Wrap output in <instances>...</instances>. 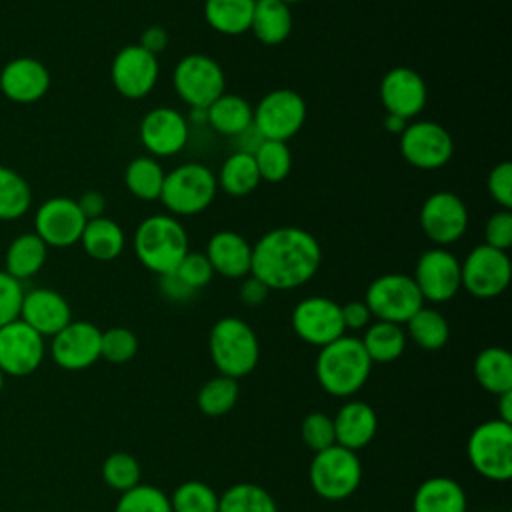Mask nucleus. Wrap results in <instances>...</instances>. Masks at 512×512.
<instances>
[{"mask_svg":"<svg viewBox=\"0 0 512 512\" xmlns=\"http://www.w3.org/2000/svg\"><path fill=\"white\" fill-rule=\"evenodd\" d=\"M134 254L150 272L170 274L188 254V234L174 216L152 214L134 232Z\"/></svg>","mask_w":512,"mask_h":512,"instance_id":"obj_3","label":"nucleus"},{"mask_svg":"<svg viewBox=\"0 0 512 512\" xmlns=\"http://www.w3.org/2000/svg\"><path fill=\"white\" fill-rule=\"evenodd\" d=\"M232 140H234V152H246V154H254L256 148L264 142L262 134L256 130L254 124L242 130L240 134H236Z\"/></svg>","mask_w":512,"mask_h":512,"instance_id":"obj_55","label":"nucleus"},{"mask_svg":"<svg viewBox=\"0 0 512 512\" xmlns=\"http://www.w3.org/2000/svg\"><path fill=\"white\" fill-rule=\"evenodd\" d=\"M216 192V174L206 164L186 162L166 174L158 200L172 216H194L212 204Z\"/></svg>","mask_w":512,"mask_h":512,"instance_id":"obj_5","label":"nucleus"},{"mask_svg":"<svg viewBox=\"0 0 512 512\" xmlns=\"http://www.w3.org/2000/svg\"><path fill=\"white\" fill-rule=\"evenodd\" d=\"M512 276L510 258L504 250L488 244L474 246L460 262V286L476 298L488 300L500 296Z\"/></svg>","mask_w":512,"mask_h":512,"instance_id":"obj_11","label":"nucleus"},{"mask_svg":"<svg viewBox=\"0 0 512 512\" xmlns=\"http://www.w3.org/2000/svg\"><path fill=\"white\" fill-rule=\"evenodd\" d=\"M50 88L48 68L30 56L10 60L0 70V92L18 104H32L40 100Z\"/></svg>","mask_w":512,"mask_h":512,"instance_id":"obj_22","label":"nucleus"},{"mask_svg":"<svg viewBox=\"0 0 512 512\" xmlns=\"http://www.w3.org/2000/svg\"><path fill=\"white\" fill-rule=\"evenodd\" d=\"M256 0H206L204 18L208 26L226 36H238L250 30Z\"/></svg>","mask_w":512,"mask_h":512,"instance_id":"obj_32","label":"nucleus"},{"mask_svg":"<svg viewBox=\"0 0 512 512\" xmlns=\"http://www.w3.org/2000/svg\"><path fill=\"white\" fill-rule=\"evenodd\" d=\"M362 480V464L356 452L332 444L320 452H314L310 462V484L314 492L324 500L350 498Z\"/></svg>","mask_w":512,"mask_h":512,"instance_id":"obj_7","label":"nucleus"},{"mask_svg":"<svg viewBox=\"0 0 512 512\" xmlns=\"http://www.w3.org/2000/svg\"><path fill=\"white\" fill-rule=\"evenodd\" d=\"M160 74L158 56L144 50L140 44L124 46L112 60L110 78L114 88L124 98H144L156 86Z\"/></svg>","mask_w":512,"mask_h":512,"instance_id":"obj_19","label":"nucleus"},{"mask_svg":"<svg viewBox=\"0 0 512 512\" xmlns=\"http://www.w3.org/2000/svg\"><path fill=\"white\" fill-rule=\"evenodd\" d=\"M138 352V338L132 330L114 326L102 332L100 336V358L112 364H124L132 360Z\"/></svg>","mask_w":512,"mask_h":512,"instance_id":"obj_44","label":"nucleus"},{"mask_svg":"<svg viewBox=\"0 0 512 512\" xmlns=\"http://www.w3.org/2000/svg\"><path fill=\"white\" fill-rule=\"evenodd\" d=\"M260 180H266L270 184L282 182L292 168V154L286 142L278 140H264L256 152L252 154Z\"/></svg>","mask_w":512,"mask_h":512,"instance_id":"obj_40","label":"nucleus"},{"mask_svg":"<svg viewBox=\"0 0 512 512\" xmlns=\"http://www.w3.org/2000/svg\"><path fill=\"white\" fill-rule=\"evenodd\" d=\"M168 498L172 512H218V494L200 480L182 482Z\"/></svg>","mask_w":512,"mask_h":512,"instance_id":"obj_41","label":"nucleus"},{"mask_svg":"<svg viewBox=\"0 0 512 512\" xmlns=\"http://www.w3.org/2000/svg\"><path fill=\"white\" fill-rule=\"evenodd\" d=\"M138 136L142 146L154 158H168L178 154L190 136V124L182 112L172 106H158L140 120Z\"/></svg>","mask_w":512,"mask_h":512,"instance_id":"obj_20","label":"nucleus"},{"mask_svg":"<svg viewBox=\"0 0 512 512\" xmlns=\"http://www.w3.org/2000/svg\"><path fill=\"white\" fill-rule=\"evenodd\" d=\"M278 2H282V4H286V6H288V8H290V6H292V4H298V2H300V0H278Z\"/></svg>","mask_w":512,"mask_h":512,"instance_id":"obj_59","label":"nucleus"},{"mask_svg":"<svg viewBox=\"0 0 512 512\" xmlns=\"http://www.w3.org/2000/svg\"><path fill=\"white\" fill-rule=\"evenodd\" d=\"M76 202H78V206H80V210H82V214H84L86 220L104 216L106 198H104V194H100L98 190H88V192H84Z\"/></svg>","mask_w":512,"mask_h":512,"instance_id":"obj_53","label":"nucleus"},{"mask_svg":"<svg viewBox=\"0 0 512 512\" xmlns=\"http://www.w3.org/2000/svg\"><path fill=\"white\" fill-rule=\"evenodd\" d=\"M412 278L424 302H448L462 288L460 260L446 248H430L420 254Z\"/></svg>","mask_w":512,"mask_h":512,"instance_id":"obj_17","label":"nucleus"},{"mask_svg":"<svg viewBox=\"0 0 512 512\" xmlns=\"http://www.w3.org/2000/svg\"><path fill=\"white\" fill-rule=\"evenodd\" d=\"M176 94L190 108H208L224 94L226 80L220 64L206 54H186L172 72Z\"/></svg>","mask_w":512,"mask_h":512,"instance_id":"obj_9","label":"nucleus"},{"mask_svg":"<svg viewBox=\"0 0 512 512\" xmlns=\"http://www.w3.org/2000/svg\"><path fill=\"white\" fill-rule=\"evenodd\" d=\"M80 244L90 258L100 262H110L122 254L126 236L118 222L106 216H98V218L86 220V226L80 236Z\"/></svg>","mask_w":512,"mask_h":512,"instance_id":"obj_27","label":"nucleus"},{"mask_svg":"<svg viewBox=\"0 0 512 512\" xmlns=\"http://www.w3.org/2000/svg\"><path fill=\"white\" fill-rule=\"evenodd\" d=\"M164 178H166V172L162 170V164L154 156L134 158L124 172V184L128 192L146 202L160 198Z\"/></svg>","mask_w":512,"mask_h":512,"instance_id":"obj_35","label":"nucleus"},{"mask_svg":"<svg viewBox=\"0 0 512 512\" xmlns=\"http://www.w3.org/2000/svg\"><path fill=\"white\" fill-rule=\"evenodd\" d=\"M32 204L28 182L12 168L0 166V220L22 218Z\"/></svg>","mask_w":512,"mask_h":512,"instance_id":"obj_38","label":"nucleus"},{"mask_svg":"<svg viewBox=\"0 0 512 512\" xmlns=\"http://www.w3.org/2000/svg\"><path fill=\"white\" fill-rule=\"evenodd\" d=\"M18 318L40 336H54L72 320V310L60 292L32 288L24 292Z\"/></svg>","mask_w":512,"mask_h":512,"instance_id":"obj_23","label":"nucleus"},{"mask_svg":"<svg viewBox=\"0 0 512 512\" xmlns=\"http://www.w3.org/2000/svg\"><path fill=\"white\" fill-rule=\"evenodd\" d=\"M114 512H172L170 498L156 486L136 484L122 492Z\"/></svg>","mask_w":512,"mask_h":512,"instance_id":"obj_42","label":"nucleus"},{"mask_svg":"<svg viewBox=\"0 0 512 512\" xmlns=\"http://www.w3.org/2000/svg\"><path fill=\"white\" fill-rule=\"evenodd\" d=\"M412 512H466V492L454 478H426L414 492Z\"/></svg>","mask_w":512,"mask_h":512,"instance_id":"obj_26","label":"nucleus"},{"mask_svg":"<svg viewBox=\"0 0 512 512\" xmlns=\"http://www.w3.org/2000/svg\"><path fill=\"white\" fill-rule=\"evenodd\" d=\"M420 228L424 236L438 246L454 244L468 228V208L464 200L448 190L430 194L420 208Z\"/></svg>","mask_w":512,"mask_h":512,"instance_id":"obj_14","label":"nucleus"},{"mask_svg":"<svg viewBox=\"0 0 512 512\" xmlns=\"http://www.w3.org/2000/svg\"><path fill=\"white\" fill-rule=\"evenodd\" d=\"M498 420L512 424V390L498 394Z\"/></svg>","mask_w":512,"mask_h":512,"instance_id":"obj_56","label":"nucleus"},{"mask_svg":"<svg viewBox=\"0 0 512 512\" xmlns=\"http://www.w3.org/2000/svg\"><path fill=\"white\" fill-rule=\"evenodd\" d=\"M486 188H488V194L492 196V200L500 208H504V210L512 208V164L508 160L498 162L488 172Z\"/></svg>","mask_w":512,"mask_h":512,"instance_id":"obj_48","label":"nucleus"},{"mask_svg":"<svg viewBox=\"0 0 512 512\" xmlns=\"http://www.w3.org/2000/svg\"><path fill=\"white\" fill-rule=\"evenodd\" d=\"M322 248L314 234L298 226L268 230L252 246L250 274L270 290H292L314 278Z\"/></svg>","mask_w":512,"mask_h":512,"instance_id":"obj_1","label":"nucleus"},{"mask_svg":"<svg viewBox=\"0 0 512 512\" xmlns=\"http://www.w3.org/2000/svg\"><path fill=\"white\" fill-rule=\"evenodd\" d=\"M254 108L238 94H222L206 108V124H210L218 134L234 138L248 126H252Z\"/></svg>","mask_w":512,"mask_h":512,"instance_id":"obj_29","label":"nucleus"},{"mask_svg":"<svg viewBox=\"0 0 512 512\" xmlns=\"http://www.w3.org/2000/svg\"><path fill=\"white\" fill-rule=\"evenodd\" d=\"M4 378H6V376H4L2 370H0V392H2V388H4Z\"/></svg>","mask_w":512,"mask_h":512,"instance_id":"obj_60","label":"nucleus"},{"mask_svg":"<svg viewBox=\"0 0 512 512\" xmlns=\"http://www.w3.org/2000/svg\"><path fill=\"white\" fill-rule=\"evenodd\" d=\"M398 144L402 158L420 170H438L454 154L450 132L432 120H416L406 124Z\"/></svg>","mask_w":512,"mask_h":512,"instance_id":"obj_12","label":"nucleus"},{"mask_svg":"<svg viewBox=\"0 0 512 512\" xmlns=\"http://www.w3.org/2000/svg\"><path fill=\"white\" fill-rule=\"evenodd\" d=\"M204 254L214 274L224 278H244L250 274L252 246L234 230H220L212 234Z\"/></svg>","mask_w":512,"mask_h":512,"instance_id":"obj_24","label":"nucleus"},{"mask_svg":"<svg viewBox=\"0 0 512 512\" xmlns=\"http://www.w3.org/2000/svg\"><path fill=\"white\" fill-rule=\"evenodd\" d=\"M240 396L238 382L230 376H216L204 382V386L198 392V408L206 416H224L228 414Z\"/></svg>","mask_w":512,"mask_h":512,"instance_id":"obj_39","label":"nucleus"},{"mask_svg":"<svg viewBox=\"0 0 512 512\" xmlns=\"http://www.w3.org/2000/svg\"><path fill=\"white\" fill-rule=\"evenodd\" d=\"M250 30L266 46L282 44L292 32V12L278 0H256Z\"/></svg>","mask_w":512,"mask_h":512,"instance_id":"obj_28","label":"nucleus"},{"mask_svg":"<svg viewBox=\"0 0 512 512\" xmlns=\"http://www.w3.org/2000/svg\"><path fill=\"white\" fill-rule=\"evenodd\" d=\"M46 256L48 246L34 232H24L10 242L4 256V270L22 282L40 272Z\"/></svg>","mask_w":512,"mask_h":512,"instance_id":"obj_30","label":"nucleus"},{"mask_svg":"<svg viewBox=\"0 0 512 512\" xmlns=\"http://www.w3.org/2000/svg\"><path fill=\"white\" fill-rule=\"evenodd\" d=\"M450 336L448 320L434 308L422 306L408 322H406V338H410L422 350L434 352L440 350Z\"/></svg>","mask_w":512,"mask_h":512,"instance_id":"obj_36","label":"nucleus"},{"mask_svg":"<svg viewBox=\"0 0 512 512\" xmlns=\"http://www.w3.org/2000/svg\"><path fill=\"white\" fill-rule=\"evenodd\" d=\"M300 436H302V442H304L312 452H320V450H324V448H330L332 444H336L332 416H328V414H324V412H310V414L302 420Z\"/></svg>","mask_w":512,"mask_h":512,"instance_id":"obj_45","label":"nucleus"},{"mask_svg":"<svg viewBox=\"0 0 512 512\" xmlns=\"http://www.w3.org/2000/svg\"><path fill=\"white\" fill-rule=\"evenodd\" d=\"M102 330L86 320H70L58 334L52 336L50 356L68 372L90 368L100 358Z\"/></svg>","mask_w":512,"mask_h":512,"instance_id":"obj_18","label":"nucleus"},{"mask_svg":"<svg viewBox=\"0 0 512 512\" xmlns=\"http://www.w3.org/2000/svg\"><path fill=\"white\" fill-rule=\"evenodd\" d=\"M216 184L230 196H246L260 184V174L252 154L232 152L216 174Z\"/></svg>","mask_w":512,"mask_h":512,"instance_id":"obj_33","label":"nucleus"},{"mask_svg":"<svg viewBox=\"0 0 512 512\" xmlns=\"http://www.w3.org/2000/svg\"><path fill=\"white\" fill-rule=\"evenodd\" d=\"M158 288L164 294V298L172 302H186L196 294V290H192L176 272L158 276Z\"/></svg>","mask_w":512,"mask_h":512,"instance_id":"obj_50","label":"nucleus"},{"mask_svg":"<svg viewBox=\"0 0 512 512\" xmlns=\"http://www.w3.org/2000/svg\"><path fill=\"white\" fill-rule=\"evenodd\" d=\"M186 120L188 124H206V108H190V116Z\"/></svg>","mask_w":512,"mask_h":512,"instance_id":"obj_58","label":"nucleus"},{"mask_svg":"<svg viewBox=\"0 0 512 512\" xmlns=\"http://www.w3.org/2000/svg\"><path fill=\"white\" fill-rule=\"evenodd\" d=\"M268 294H270V288L252 274L244 276L238 288V296L246 306H260L268 298Z\"/></svg>","mask_w":512,"mask_h":512,"instance_id":"obj_52","label":"nucleus"},{"mask_svg":"<svg viewBox=\"0 0 512 512\" xmlns=\"http://www.w3.org/2000/svg\"><path fill=\"white\" fill-rule=\"evenodd\" d=\"M44 354V336L20 318L0 326V370L4 376L20 378L36 372Z\"/></svg>","mask_w":512,"mask_h":512,"instance_id":"obj_13","label":"nucleus"},{"mask_svg":"<svg viewBox=\"0 0 512 512\" xmlns=\"http://www.w3.org/2000/svg\"><path fill=\"white\" fill-rule=\"evenodd\" d=\"M292 328L300 340L312 346H326L344 336L340 304L326 296H308L292 310Z\"/></svg>","mask_w":512,"mask_h":512,"instance_id":"obj_16","label":"nucleus"},{"mask_svg":"<svg viewBox=\"0 0 512 512\" xmlns=\"http://www.w3.org/2000/svg\"><path fill=\"white\" fill-rule=\"evenodd\" d=\"M218 512H278V508L268 490L252 482H240L218 496Z\"/></svg>","mask_w":512,"mask_h":512,"instance_id":"obj_37","label":"nucleus"},{"mask_svg":"<svg viewBox=\"0 0 512 512\" xmlns=\"http://www.w3.org/2000/svg\"><path fill=\"white\" fill-rule=\"evenodd\" d=\"M192 290H200L206 284H210L214 270L206 258L204 252H190L182 258V262L178 264V268L174 270Z\"/></svg>","mask_w":512,"mask_h":512,"instance_id":"obj_46","label":"nucleus"},{"mask_svg":"<svg viewBox=\"0 0 512 512\" xmlns=\"http://www.w3.org/2000/svg\"><path fill=\"white\" fill-rule=\"evenodd\" d=\"M372 360L368 358L360 338L340 336L320 348L316 356L318 384L332 396L348 398L356 394L368 380Z\"/></svg>","mask_w":512,"mask_h":512,"instance_id":"obj_2","label":"nucleus"},{"mask_svg":"<svg viewBox=\"0 0 512 512\" xmlns=\"http://www.w3.org/2000/svg\"><path fill=\"white\" fill-rule=\"evenodd\" d=\"M340 312H342V322L346 330H362L372 320V314L364 300L346 302L344 306H340Z\"/></svg>","mask_w":512,"mask_h":512,"instance_id":"obj_51","label":"nucleus"},{"mask_svg":"<svg viewBox=\"0 0 512 512\" xmlns=\"http://www.w3.org/2000/svg\"><path fill=\"white\" fill-rule=\"evenodd\" d=\"M384 128H386L388 132L400 136L402 130L406 128V120H402L400 116H394V114H386V118H384Z\"/></svg>","mask_w":512,"mask_h":512,"instance_id":"obj_57","label":"nucleus"},{"mask_svg":"<svg viewBox=\"0 0 512 512\" xmlns=\"http://www.w3.org/2000/svg\"><path fill=\"white\" fill-rule=\"evenodd\" d=\"M306 120L304 98L290 88L270 90L254 108L252 124L264 140L288 142L300 132Z\"/></svg>","mask_w":512,"mask_h":512,"instance_id":"obj_10","label":"nucleus"},{"mask_svg":"<svg viewBox=\"0 0 512 512\" xmlns=\"http://www.w3.org/2000/svg\"><path fill=\"white\" fill-rule=\"evenodd\" d=\"M484 238V244L506 252L512 246V212L504 208L492 212L484 226Z\"/></svg>","mask_w":512,"mask_h":512,"instance_id":"obj_49","label":"nucleus"},{"mask_svg":"<svg viewBox=\"0 0 512 512\" xmlns=\"http://www.w3.org/2000/svg\"><path fill=\"white\" fill-rule=\"evenodd\" d=\"M208 350L218 372L234 380L248 376L260 358L256 332L236 316H224L212 326Z\"/></svg>","mask_w":512,"mask_h":512,"instance_id":"obj_4","label":"nucleus"},{"mask_svg":"<svg viewBox=\"0 0 512 512\" xmlns=\"http://www.w3.org/2000/svg\"><path fill=\"white\" fill-rule=\"evenodd\" d=\"M360 342L372 362H394L406 348V332L400 324L376 320L366 326Z\"/></svg>","mask_w":512,"mask_h":512,"instance_id":"obj_34","label":"nucleus"},{"mask_svg":"<svg viewBox=\"0 0 512 512\" xmlns=\"http://www.w3.org/2000/svg\"><path fill=\"white\" fill-rule=\"evenodd\" d=\"M372 318L392 324H406L422 306V294L408 274H382L374 278L364 294Z\"/></svg>","mask_w":512,"mask_h":512,"instance_id":"obj_8","label":"nucleus"},{"mask_svg":"<svg viewBox=\"0 0 512 512\" xmlns=\"http://www.w3.org/2000/svg\"><path fill=\"white\" fill-rule=\"evenodd\" d=\"M140 476V464L128 452H114L102 464L104 482L118 492H126L140 484Z\"/></svg>","mask_w":512,"mask_h":512,"instance_id":"obj_43","label":"nucleus"},{"mask_svg":"<svg viewBox=\"0 0 512 512\" xmlns=\"http://www.w3.org/2000/svg\"><path fill=\"white\" fill-rule=\"evenodd\" d=\"M144 50H148L150 54L158 56L166 44H168V34L164 28L160 26H148L142 34H140V42H138Z\"/></svg>","mask_w":512,"mask_h":512,"instance_id":"obj_54","label":"nucleus"},{"mask_svg":"<svg viewBox=\"0 0 512 512\" xmlns=\"http://www.w3.org/2000/svg\"><path fill=\"white\" fill-rule=\"evenodd\" d=\"M22 298H24L22 282L12 278L6 270H0V326L20 316Z\"/></svg>","mask_w":512,"mask_h":512,"instance_id":"obj_47","label":"nucleus"},{"mask_svg":"<svg viewBox=\"0 0 512 512\" xmlns=\"http://www.w3.org/2000/svg\"><path fill=\"white\" fill-rule=\"evenodd\" d=\"M86 218L76 200L54 196L44 200L34 214V234L54 248H66L80 242Z\"/></svg>","mask_w":512,"mask_h":512,"instance_id":"obj_15","label":"nucleus"},{"mask_svg":"<svg viewBox=\"0 0 512 512\" xmlns=\"http://www.w3.org/2000/svg\"><path fill=\"white\" fill-rule=\"evenodd\" d=\"M426 98L428 90L424 78L408 66L388 70L380 82V102L386 114L400 116L402 120L418 116L426 106Z\"/></svg>","mask_w":512,"mask_h":512,"instance_id":"obj_21","label":"nucleus"},{"mask_svg":"<svg viewBox=\"0 0 512 512\" xmlns=\"http://www.w3.org/2000/svg\"><path fill=\"white\" fill-rule=\"evenodd\" d=\"M334 422L336 444L352 452L368 446L378 430V418L372 406L362 400H348L340 406Z\"/></svg>","mask_w":512,"mask_h":512,"instance_id":"obj_25","label":"nucleus"},{"mask_svg":"<svg viewBox=\"0 0 512 512\" xmlns=\"http://www.w3.org/2000/svg\"><path fill=\"white\" fill-rule=\"evenodd\" d=\"M476 382L498 396L512 390V354L500 346H488L474 358Z\"/></svg>","mask_w":512,"mask_h":512,"instance_id":"obj_31","label":"nucleus"},{"mask_svg":"<svg viewBox=\"0 0 512 512\" xmlns=\"http://www.w3.org/2000/svg\"><path fill=\"white\" fill-rule=\"evenodd\" d=\"M468 460L472 468L494 482H506L512 476V424L504 420H486L478 424L468 438Z\"/></svg>","mask_w":512,"mask_h":512,"instance_id":"obj_6","label":"nucleus"}]
</instances>
